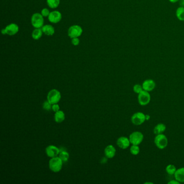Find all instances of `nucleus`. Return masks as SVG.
Masks as SVG:
<instances>
[{
	"instance_id": "obj_1",
	"label": "nucleus",
	"mask_w": 184,
	"mask_h": 184,
	"mask_svg": "<svg viewBox=\"0 0 184 184\" xmlns=\"http://www.w3.org/2000/svg\"><path fill=\"white\" fill-rule=\"evenodd\" d=\"M62 160L59 158V157H55L52 158L49 162V166L50 170L55 173H57L61 170L63 166Z\"/></svg>"
},
{
	"instance_id": "obj_2",
	"label": "nucleus",
	"mask_w": 184,
	"mask_h": 184,
	"mask_svg": "<svg viewBox=\"0 0 184 184\" xmlns=\"http://www.w3.org/2000/svg\"><path fill=\"white\" fill-rule=\"evenodd\" d=\"M154 144L158 148L161 150L166 148L168 145V139L163 133L156 135L154 138Z\"/></svg>"
},
{
	"instance_id": "obj_3",
	"label": "nucleus",
	"mask_w": 184,
	"mask_h": 184,
	"mask_svg": "<svg viewBox=\"0 0 184 184\" xmlns=\"http://www.w3.org/2000/svg\"><path fill=\"white\" fill-rule=\"evenodd\" d=\"M61 99V94L56 89H52L47 93V100L52 104H57Z\"/></svg>"
},
{
	"instance_id": "obj_4",
	"label": "nucleus",
	"mask_w": 184,
	"mask_h": 184,
	"mask_svg": "<svg viewBox=\"0 0 184 184\" xmlns=\"http://www.w3.org/2000/svg\"><path fill=\"white\" fill-rule=\"evenodd\" d=\"M31 22L34 28H42L44 24L43 16L40 13H35L32 15Z\"/></svg>"
},
{
	"instance_id": "obj_5",
	"label": "nucleus",
	"mask_w": 184,
	"mask_h": 184,
	"mask_svg": "<svg viewBox=\"0 0 184 184\" xmlns=\"http://www.w3.org/2000/svg\"><path fill=\"white\" fill-rule=\"evenodd\" d=\"M129 139L131 144L139 145L144 140V135L139 131H135L131 133Z\"/></svg>"
},
{
	"instance_id": "obj_6",
	"label": "nucleus",
	"mask_w": 184,
	"mask_h": 184,
	"mask_svg": "<svg viewBox=\"0 0 184 184\" xmlns=\"http://www.w3.org/2000/svg\"><path fill=\"white\" fill-rule=\"evenodd\" d=\"M138 103L142 106H145L148 104L151 101V95L149 92L142 90L138 96Z\"/></svg>"
},
{
	"instance_id": "obj_7",
	"label": "nucleus",
	"mask_w": 184,
	"mask_h": 184,
	"mask_svg": "<svg viewBox=\"0 0 184 184\" xmlns=\"http://www.w3.org/2000/svg\"><path fill=\"white\" fill-rule=\"evenodd\" d=\"M83 33V29L81 26L78 25H73L70 27L68 30L67 34L71 38L79 37Z\"/></svg>"
},
{
	"instance_id": "obj_8",
	"label": "nucleus",
	"mask_w": 184,
	"mask_h": 184,
	"mask_svg": "<svg viewBox=\"0 0 184 184\" xmlns=\"http://www.w3.org/2000/svg\"><path fill=\"white\" fill-rule=\"evenodd\" d=\"M131 122L135 125H141L146 121L145 115L144 113L138 112L135 113L131 117Z\"/></svg>"
},
{
	"instance_id": "obj_9",
	"label": "nucleus",
	"mask_w": 184,
	"mask_h": 184,
	"mask_svg": "<svg viewBox=\"0 0 184 184\" xmlns=\"http://www.w3.org/2000/svg\"><path fill=\"white\" fill-rule=\"evenodd\" d=\"M62 16L60 12L58 11H53L50 12L49 15L48 16V20L52 23H57L62 20Z\"/></svg>"
},
{
	"instance_id": "obj_10",
	"label": "nucleus",
	"mask_w": 184,
	"mask_h": 184,
	"mask_svg": "<svg viewBox=\"0 0 184 184\" xmlns=\"http://www.w3.org/2000/svg\"><path fill=\"white\" fill-rule=\"evenodd\" d=\"M46 152L47 156L49 157L50 158H53L57 157V156L59 155L60 150L59 148L55 146L49 145L46 148Z\"/></svg>"
},
{
	"instance_id": "obj_11",
	"label": "nucleus",
	"mask_w": 184,
	"mask_h": 184,
	"mask_svg": "<svg viewBox=\"0 0 184 184\" xmlns=\"http://www.w3.org/2000/svg\"><path fill=\"white\" fill-rule=\"evenodd\" d=\"M130 139L126 137H121L117 139V145L123 150L128 148L130 147Z\"/></svg>"
},
{
	"instance_id": "obj_12",
	"label": "nucleus",
	"mask_w": 184,
	"mask_h": 184,
	"mask_svg": "<svg viewBox=\"0 0 184 184\" xmlns=\"http://www.w3.org/2000/svg\"><path fill=\"white\" fill-rule=\"evenodd\" d=\"M142 87L145 91L151 92L153 91L156 87V83L153 79H147L143 82Z\"/></svg>"
},
{
	"instance_id": "obj_13",
	"label": "nucleus",
	"mask_w": 184,
	"mask_h": 184,
	"mask_svg": "<svg viewBox=\"0 0 184 184\" xmlns=\"http://www.w3.org/2000/svg\"><path fill=\"white\" fill-rule=\"evenodd\" d=\"M5 29L6 34L13 36L17 34L19 31V27L16 23H11L6 27Z\"/></svg>"
},
{
	"instance_id": "obj_14",
	"label": "nucleus",
	"mask_w": 184,
	"mask_h": 184,
	"mask_svg": "<svg viewBox=\"0 0 184 184\" xmlns=\"http://www.w3.org/2000/svg\"><path fill=\"white\" fill-rule=\"evenodd\" d=\"M116 150L115 147L112 145H109L106 147L104 150V153L105 156L107 157V158H113L116 155Z\"/></svg>"
},
{
	"instance_id": "obj_15",
	"label": "nucleus",
	"mask_w": 184,
	"mask_h": 184,
	"mask_svg": "<svg viewBox=\"0 0 184 184\" xmlns=\"http://www.w3.org/2000/svg\"><path fill=\"white\" fill-rule=\"evenodd\" d=\"M175 179L180 183L184 182V167L177 169L174 174Z\"/></svg>"
},
{
	"instance_id": "obj_16",
	"label": "nucleus",
	"mask_w": 184,
	"mask_h": 184,
	"mask_svg": "<svg viewBox=\"0 0 184 184\" xmlns=\"http://www.w3.org/2000/svg\"><path fill=\"white\" fill-rule=\"evenodd\" d=\"M44 34L47 36H52L55 34V29L52 25L47 24L41 28Z\"/></svg>"
},
{
	"instance_id": "obj_17",
	"label": "nucleus",
	"mask_w": 184,
	"mask_h": 184,
	"mask_svg": "<svg viewBox=\"0 0 184 184\" xmlns=\"http://www.w3.org/2000/svg\"><path fill=\"white\" fill-rule=\"evenodd\" d=\"M166 127L164 124L159 123L157 125L156 127H154L153 132L155 135H160L162 134L166 130Z\"/></svg>"
},
{
	"instance_id": "obj_18",
	"label": "nucleus",
	"mask_w": 184,
	"mask_h": 184,
	"mask_svg": "<svg viewBox=\"0 0 184 184\" xmlns=\"http://www.w3.org/2000/svg\"><path fill=\"white\" fill-rule=\"evenodd\" d=\"M65 118V113H64L63 111L59 110V111L55 112L54 118H55L56 122L58 123H62V122L64 121Z\"/></svg>"
},
{
	"instance_id": "obj_19",
	"label": "nucleus",
	"mask_w": 184,
	"mask_h": 184,
	"mask_svg": "<svg viewBox=\"0 0 184 184\" xmlns=\"http://www.w3.org/2000/svg\"><path fill=\"white\" fill-rule=\"evenodd\" d=\"M41 28H35L32 32V37L35 40H38L41 38L43 34Z\"/></svg>"
},
{
	"instance_id": "obj_20",
	"label": "nucleus",
	"mask_w": 184,
	"mask_h": 184,
	"mask_svg": "<svg viewBox=\"0 0 184 184\" xmlns=\"http://www.w3.org/2000/svg\"><path fill=\"white\" fill-rule=\"evenodd\" d=\"M58 157L63 162H67V160L69 158V154L65 151H60Z\"/></svg>"
},
{
	"instance_id": "obj_21",
	"label": "nucleus",
	"mask_w": 184,
	"mask_h": 184,
	"mask_svg": "<svg viewBox=\"0 0 184 184\" xmlns=\"http://www.w3.org/2000/svg\"><path fill=\"white\" fill-rule=\"evenodd\" d=\"M176 16L178 20L184 21V7H180L177 9Z\"/></svg>"
},
{
	"instance_id": "obj_22",
	"label": "nucleus",
	"mask_w": 184,
	"mask_h": 184,
	"mask_svg": "<svg viewBox=\"0 0 184 184\" xmlns=\"http://www.w3.org/2000/svg\"><path fill=\"white\" fill-rule=\"evenodd\" d=\"M47 2L50 8L55 9L59 6L60 0H47Z\"/></svg>"
},
{
	"instance_id": "obj_23",
	"label": "nucleus",
	"mask_w": 184,
	"mask_h": 184,
	"mask_svg": "<svg viewBox=\"0 0 184 184\" xmlns=\"http://www.w3.org/2000/svg\"><path fill=\"white\" fill-rule=\"evenodd\" d=\"M177 170V169L176 167L174 166V165L170 164L166 166V172L167 174L171 176L174 175V173L176 172Z\"/></svg>"
},
{
	"instance_id": "obj_24",
	"label": "nucleus",
	"mask_w": 184,
	"mask_h": 184,
	"mask_svg": "<svg viewBox=\"0 0 184 184\" xmlns=\"http://www.w3.org/2000/svg\"><path fill=\"white\" fill-rule=\"evenodd\" d=\"M130 152L133 156H137L140 152V147L138 145H132L130 147Z\"/></svg>"
},
{
	"instance_id": "obj_25",
	"label": "nucleus",
	"mask_w": 184,
	"mask_h": 184,
	"mask_svg": "<svg viewBox=\"0 0 184 184\" xmlns=\"http://www.w3.org/2000/svg\"><path fill=\"white\" fill-rule=\"evenodd\" d=\"M133 91L135 92V93H137V94L141 93L142 90H144L143 88H142V85H140L139 84H135L133 87Z\"/></svg>"
},
{
	"instance_id": "obj_26",
	"label": "nucleus",
	"mask_w": 184,
	"mask_h": 184,
	"mask_svg": "<svg viewBox=\"0 0 184 184\" xmlns=\"http://www.w3.org/2000/svg\"><path fill=\"white\" fill-rule=\"evenodd\" d=\"M52 104L47 100L46 102H44L43 104V108L44 110H47V111H49V110H50L52 109Z\"/></svg>"
},
{
	"instance_id": "obj_27",
	"label": "nucleus",
	"mask_w": 184,
	"mask_h": 184,
	"mask_svg": "<svg viewBox=\"0 0 184 184\" xmlns=\"http://www.w3.org/2000/svg\"><path fill=\"white\" fill-rule=\"evenodd\" d=\"M50 13V12H49V10L47 9V8H44L42 10L41 14L43 17H48Z\"/></svg>"
},
{
	"instance_id": "obj_28",
	"label": "nucleus",
	"mask_w": 184,
	"mask_h": 184,
	"mask_svg": "<svg viewBox=\"0 0 184 184\" xmlns=\"http://www.w3.org/2000/svg\"><path fill=\"white\" fill-rule=\"evenodd\" d=\"M79 42H80V41H79L78 37L73 38L71 40V43L72 44V45L74 46H78Z\"/></svg>"
},
{
	"instance_id": "obj_29",
	"label": "nucleus",
	"mask_w": 184,
	"mask_h": 184,
	"mask_svg": "<svg viewBox=\"0 0 184 184\" xmlns=\"http://www.w3.org/2000/svg\"><path fill=\"white\" fill-rule=\"evenodd\" d=\"M52 109L55 112L59 111V106L58 104H54L52 105Z\"/></svg>"
},
{
	"instance_id": "obj_30",
	"label": "nucleus",
	"mask_w": 184,
	"mask_h": 184,
	"mask_svg": "<svg viewBox=\"0 0 184 184\" xmlns=\"http://www.w3.org/2000/svg\"><path fill=\"white\" fill-rule=\"evenodd\" d=\"M168 184H180V182H178L177 180H171L170 182H168Z\"/></svg>"
},
{
	"instance_id": "obj_31",
	"label": "nucleus",
	"mask_w": 184,
	"mask_h": 184,
	"mask_svg": "<svg viewBox=\"0 0 184 184\" xmlns=\"http://www.w3.org/2000/svg\"><path fill=\"white\" fill-rule=\"evenodd\" d=\"M107 157H104V158H102V160H101V163L102 164H105L107 162Z\"/></svg>"
},
{
	"instance_id": "obj_32",
	"label": "nucleus",
	"mask_w": 184,
	"mask_h": 184,
	"mask_svg": "<svg viewBox=\"0 0 184 184\" xmlns=\"http://www.w3.org/2000/svg\"><path fill=\"white\" fill-rule=\"evenodd\" d=\"M179 3L180 7H184V0H179Z\"/></svg>"
},
{
	"instance_id": "obj_33",
	"label": "nucleus",
	"mask_w": 184,
	"mask_h": 184,
	"mask_svg": "<svg viewBox=\"0 0 184 184\" xmlns=\"http://www.w3.org/2000/svg\"><path fill=\"white\" fill-rule=\"evenodd\" d=\"M145 117H146V121H148L150 119V116L148 115H145Z\"/></svg>"
},
{
	"instance_id": "obj_34",
	"label": "nucleus",
	"mask_w": 184,
	"mask_h": 184,
	"mask_svg": "<svg viewBox=\"0 0 184 184\" xmlns=\"http://www.w3.org/2000/svg\"><path fill=\"white\" fill-rule=\"evenodd\" d=\"M169 1L172 3H176V2H178L179 0H169Z\"/></svg>"
},
{
	"instance_id": "obj_35",
	"label": "nucleus",
	"mask_w": 184,
	"mask_h": 184,
	"mask_svg": "<svg viewBox=\"0 0 184 184\" xmlns=\"http://www.w3.org/2000/svg\"><path fill=\"white\" fill-rule=\"evenodd\" d=\"M2 32V34H3V35H5V34H6L5 29H3L2 30V32Z\"/></svg>"
},
{
	"instance_id": "obj_36",
	"label": "nucleus",
	"mask_w": 184,
	"mask_h": 184,
	"mask_svg": "<svg viewBox=\"0 0 184 184\" xmlns=\"http://www.w3.org/2000/svg\"><path fill=\"white\" fill-rule=\"evenodd\" d=\"M144 184H152V182H145Z\"/></svg>"
}]
</instances>
